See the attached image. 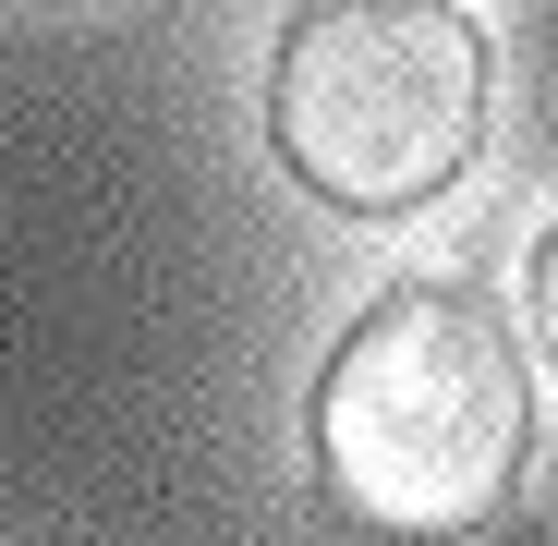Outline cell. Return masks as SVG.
Returning <instances> with one entry per match:
<instances>
[{
    "instance_id": "1",
    "label": "cell",
    "mask_w": 558,
    "mask_h": 546,
    "mask_svg": "<svg viewBox=\"0 0 558 546\" xmlns=\"http://www.w3.org/2000/svg\"><path fill=\"white\" fill-rule=\"evenodd\" d=\"M534 449V377L461 280L377 292L316 377V486L364 534H474Z\"/></svg>"
},
{
    "instance_id": "2",
    "label": "cell",
    "mask_w": 558,
    "mask_h": 546,
    "mask_svg": "<svg viewBox=\"0 0 558 546\" xmlns=\"http://www.w3.org/2000/svg\"><path fill=\"white\" fill-rule=\"evenodd\" d=\"M267 146L340 219H413L486 158V37L461 0H304L267 61Z\"/></svg>"
},
{
    "instance_id": "3",
    "label": "cell",
    "mask_w": 558,
    "mask_h": 546,
    "mask_svg": "<svg viewBox=\"0 0 558 546\" xmlns=\"http://www.w3.org/2000/svg\"><path fill=\"white\" fill-rule=\"evenodd\" d=\"M522 304H534V340H546V364H558V219H546V243H534V280H522Z\"/></svg>"
}]
</instances>
